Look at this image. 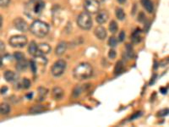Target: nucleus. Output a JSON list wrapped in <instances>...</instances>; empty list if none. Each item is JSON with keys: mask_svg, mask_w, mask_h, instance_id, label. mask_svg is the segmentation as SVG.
I'll return each mask as SVG.
<instances>
[{"mask_svg": "<svg viewBox=\"0 0 169 127\" xmlns=\"http://www.w3.org/2000/svg\"><path fill=\"white\" fill-rule=\"evenodd\" d=\"M67 43L65 42H60L58 44V46L56 47V49H55V54L58 56L63 55L67 50Z\"/></svg>", "mask_w": 169, "mask_h": 127, "instance_id": "4468645a", "label": "nucleus"}, {"mask_svg": "<svg viewBox=\"0 0 169 127\" xmlns=\"http://www.w3.org/2000/svg\"><path fill=\"white\" fill-rule=\"evenodd\" d=\"M131 39L135 43H138L140 42V29H136L133 34L131 35Z\"/></svg>", "mask_w": 169, "mask_h": 127, "instance_id": "4be33fe9", "label": "nucleus"}, {"mask_svg": "<svg viewBox=\"0 0 169 127\" xmlns=\"http://www.w3.org/2000/svg\"><path fill=\"white\" fill-rule=\"evenodd\" d=\"M28 52L31 55H32L33 57L35 56H38V50H37V44L35 41L31 42V43L29 44L28 47Z\"/></svg>", "mask_w": 169, "mask_h": 127, "instance_id": "dca6fc26", "label": "nucleus"}, {"mask_svg": "<svg viewBox=\"0 0 169 127\" xmlns=\"http://www.w3.org/2000/svg\"><path fill=\"white\" fill-rule=\"evenodd\" d=\"M116 52L113 49H111L109 51V54H108V57H109L111 59H114L116 58Z\"/></svg>", "mask_w": 169, "mask_h": 127, "instance_id": "f704fd0d", "label": "nucleus"}, {"mask_svg": "<svg viewBox=\"0 0 169 127\" xmlns=\"http://www.w3.org/2000/svg\"><path fill=\"white\" fill-rule=\"evenodd\" d=\"M126 54L129 59L134 56V49H133V47L131 44L126 45Z\"/></svg>", "mask_w": 169, "mask_h": 127, "instance_id": "bb28decb", "label": "nucleus"}, {"mask_svg": "<svg viewBox=\"0 0 169 127\" xmlns=\"http://www.w3.org/2000/svg\"><path fill=\"white\" fill-rule=\"evenodd\" d=\"M108 18H109V15L107 10H99L97 12V17H96V21L98 24L102 25V24L107 22Z\"/></svg>", "mask_w": 169, "mask_h": 127, "instance_id": "9d476101", "label": "nucleus"}, {"mask_svg": "<svg viewBox=\"0 0 169 127\" xmlns=\"http://www.w3.org/2000/svg\"><path fill=\"white\" fill-rule=\"evenodd\" d=\"M27 37L22 35H17V36H13L10 37L9 43L13 48H24L26 45L27 44Z\"/></svg>", "mask_w": 169, "mask_h": 127, "instance_id": "0eeeda50", "label": "nucleus"}, {"mask_svg": "<svg viewBox=\"0 0 169 127\" xmlns=\"http://www.w3.org/2000/svg\"><path fill=\"white\" fill-rule=\"evenodd\" d=\"M84 90V87H82L80 86H76L75 88L74 89V92H73V96L74 97H79L80 93L82 92V91Z\"/></svg>", "mask_w": 169, "mask_h": 127, "instance_id": "cd10ccee", "label": "nucleus"}, {"mask_svg": "<svg viewBox=\"0 0 169 127\" xmlns=\"http://www.w3.org/2000/svg\"><path fill=\"white\" fill-rule=\"evenodd\" d=\"M14 59L16 61H19L23 59H26V57H25V54L23 53H21V52H16L14 54Z\"/></svg>", "mask_w": 169, "mask_h": 127, "instance_id": "c85d7f7f", "label": "nucleus"}, {"mask_svg": "<svg viewBox=\"0 0 169 127\" xmlns=\"http://www.w3.org/2000/svg\"><path fill=\"white\" fill-rule=\"evenodd\" d=\"M28 67V62L27 60L26 59H23L21 60H19L17 61L16 63V70L18 71H24V70H26V69H27Z\"/></svg>", "mask_w": 169, "mask_h": 127, "instance_id": "6ab92c4d", "label": "nucleus"}, {"mask_svg": "<svg viewBox=\"0 0 169 127\" xmlns=\"http://www.w3.org/2000/svg\"><path fill=\"white\" fill-rule=\"evenodd\" d=\"M32 95H33L32 92H31V93L27 94V95H26V97H27V98H32Z\"/></svg>", "mask_w": 169, "mask_h": 127, "instance_id": "58836bf2", "label": "nucleus"}, {"mask_svg": "<svg viewBox=\"0 0 169 127\" xmlns=\"http://www.w3.org/2000/svg\"><path fill=\"white\" fill-rule=\"evenodd\" d=\"M4 76L8 82H16L19 80V75L12 70H6Z\"/></svg>", "mask_w": 169, "mask_h": 127, "instance_id": "9b49d317", "label": "nucleus"}, {"mask_svg": "<svg viewBox=\"0 0 169 127\" xmlns=\"http://www.w3.org/2000/svg\"><path fill=\"white\" fill-rule=\"evenodd\" d=\"M109 31L112 33H116L118 32V24L115 21H112L109 24Z\"/></svg>", "mask_w": 169, "mask_h": 127, "instance_id": "a878e982", "label": "nucleus"}, {"mask_svg": "<svg viewBox=\"0 0 169 127\" xmlns=\"http://www.w3.org/2000/svg\"><path fill=\"white\" fill-rule=\"evenodd\" d=\"M117 43H118V40L116 39V37H111L108 40V45H109L110 47H112V48H114L117 46Z\"/></svg>", "mask_w": 169, "mask_h": 127, "instance_id": "c756f323", "label": "nucleus"}, {"mask_svg": "<svg viewBox=\"0 0 169 127\" xmlns=\"http://www.w3.org/2000/svg\"><path fill=\"white\" fill-rule=\"evenodd\" d=\"M46 110V108L42 105H35L31 109H30V113L31 114H40Z\"/></svg>", "mask_w": 169, "mask_h": 127, "instance_id": "412c9836", "label": "nucleus"}, {"mask_svg": "<svg viewBox=\"0 0 169 127\" xmlns=\"http://www.w3.org/2000/svg\"><path fill=\"white\" fill-rule=\"evenodd\" d=\"M66 67H67V63L65 60L64 59H59V60L56 61L53 65L52 66V74L58 77L62 76L66 70Z\"/></svg>", "mask_w": 169, "mask_h": 127, "instance_id": "423d86ee", "label": "nucleus"}, {"mask_svg": "<svg viewBox=\"0 0 169 127\" xmlns=\"http://www.w3.org/2000/svg\"><path fill=\"white\" fill-rule=\"evenodd\" d=\"M45 3L42 0H30L25 6V14L31 19H37L43 11Z\"/></svg>", "mask_w": 169, "mask_h": 127, "instance_id": "f257e3e1", "label": "nucleus"}, {"mask_svg": "<svg viewBox=\"0 0 169 127\" xmlns=\"http://www.w3.org/2000/svg\"><path fill=\"white\" fill-rule=\"evenodd\" d=\"M17 85H18V87L22 89H28L30 88L31 83V81L28 79V78H23L21 81H17L16 82Z\"/></svg>", "mask_w": 169, "mask_h": 127, "instance_id": "f3484780", "label": "nucleus"}, {"mask_svg": "<svg viewBox=\"0 0 169 127\" xmlns=\"http://www.w3.org/2000/svg\"><path fill=\"white\" fill-rule=\"evenodd\" d=\"M142 113L141 112H136L134 115L131 117V120H134V119H136V118H138V117H140V116L141 115Z\"/></svg>", "mask_w": 169, "mask_h": 127, "instance_id": "c9c22d12", "label": "nucleus"}, {"mask_svg": "<svg viewBox=\"0 0 169 127\" xmlns=\"http://www.w3.org/2000/svg\"><path fill=\"white\" fill-rule=\"evenodd\" d=\"M116 16L119 21H123L125 18V13L124 11V10L121 8H118L116 10Z\"/></svg>", "mask_w": 169, "mask_h": 127, "instance_id": "393cba45", "label": "nucleus"}, {"mask_svg": "<svg viewBox=\"0 0 169 127\" xmlns=\"http://www.w3.org/2000/svg\"><path fill=\"white\" fill-rule=\"evenodd\" d=\"M48 63L47 59L44 57V55L35 56V59L30 61V67L31 70L34 74H37L39 70H42L45 68L46 65Z\"/></svg>", "mask_w": 169, "mask_h": 127, "instance_id": "39448f33", "label": "nucleus"}, {"mask_svg": "<svg viewBox=\"0 0 169 127\" xmlns=\"http://www.w3.org/2000/svg\"><path fill=\"white\" fill-rule=\"evenodd\" d=\"M52 96L55 100L62 99V98L64 97V90L60 87H55L53 89Z\"/></svg>", "mask_w": 169, "mask_h": 127, "instance_id": "a211bd4d", "label": "nucleus"}, {"mask_svg": "<svg viewBox=\"0 0 169 127\" xmlns=\"http://www.w3.org/2000/svg\"><path fill=\"white\" fill-rule=\"evenodd\" d=\"M48 89H46L45 87H39L37 100L40 101V102L43 101V100L45 99V98H46V96H47V94H48Z\"/></svg>", "mask_w": 169, "mask_h": 127, "instance_id": "aec40b11", "label": "nucleus"}, {"mask_svg": "<svg viewBox=\"0 0 169 127\" xmlns=\"http://www.w3.org/2000/svg\"><path fill=\"white\" fill-rule=\"evenodd\" d=\"M33 35L37 37H44L49 32V26L42 21H35L29 28Z\"/></svg>", "mask_w": 169, "mask_h": 127, "instance_id": "7ed1b4c3", "label": "nucleus"}, {"mask_svg": "<svg viewBox=\"0 0 169 127\" xmlns=\"http://www.w3.org/2000/svg\"><path fill=\"white\" fill-rule=\"evenodd\" d=\"M37 50H38V55H45L49 54L51 51V47L48 43H40L37 44Z\"/></svg>", "mask_w": 169, "mask_h": 127, "instance_id": "ddd939ff", "label": "nucleus"}, {"mask_svg": "<svg viewBox=\"0 0 169 127\" xmlns=\"http://www.w3.org/2000/svg\"><path fill=\"white\" fill-rule=\"evenodd\" d=\"M7 90H8V87H2V89L0 90V93L1 94L5 93L6 92H7Z\"/></svg>", "mask_w": 169, "mask_h": 127, "instance_id": "e433bc0d", "label": "nucleus"}, {"mask_svg": "<svg viewBox=\"0 0 169 127\" xmlns=\"http://www.w3.org/2000/svg\"><path fill=\"white\" fill-rule=\"evenodd\" d=\"M2 23H3V19H2V16L0 15V26H1Z\"/></svg>", "mask_w": 169, "mask_h": 127, "instance_id": "a19ab883", "label": "nucleus"}, {"mask_svg": "<svg viewBox=\"0 0 169 127\" xmlns=\"http://www.w3.org/2000/svg\"><path fill=\"white\" fill-rule=\"evenodd\" d=\"M84 8L89 14H96L100 10V4L97 0H85Z\"/></svg>", "mask_w": 169, "mask_h": 127, "instance_id": "6e6552de", "label": "nucleus"}, {"mask_svg": "<svg viewBox=\"0 0 169 127\" xmlns=\"http://www.w3.org/2000/svg\"><path fill=\"white\" fill-rule=\"evenodd\" d=\"M143 8L150 14H151L154 10V6L151 0H140Z\"/></svg>", "mask_w": 169, "mask_h": 127, "instance_id": "2eb2a0df", "label": "nucleus"}, {"mask_svg": "<svg viewBox=\"0 0 169 127\" xmlns=\"http://www.w3.org/2000/svg\"><path fill=\"white\" fill-rule=\"evenodd\" d=\"M124 39H125V32L124 31H122V32H120L119 36V42H124Z\"/></svg>", "mask_w": 169, "mask_h": 127, "instance_id": "72a5a7b5", "label": "nucleus"}, {"mask_svg": "<svg viewBox=\"0 0 169 127\" xmlns=\"http://www.w3.org/2000/svg\"><path fill=\"white\" fill-rule=\"evenodd\" d=\"M118 1H119V2L120 4H124V2H125L126 0H118Z\"/></svg>", "mask_w": 169, "mask_h": 127, "instance_id": "ea45409f", "label": "nucleus"}, {"mask_svg": "<svg viewBox=\"0 0 169 127\" xmlns=\"http://www.w3.org/2000/svg\"><path fill=\"white\" fill-rule=\"evenodd\" d=\"M13 23H14L15 27L16 28L17 30H19L20 32H28V30H29V26H28L27 22L24 19L20 18V17L15 18L14 20Z\"/></svg>", "mask_w": 169, "mask_h": 127, "instance_id": "1a4fd4ad", "label": "nucleus"}, {"mask_svg": "<svg viewBox=\"0 0 169 127\" xmlns=\"http://www.w3.org/2000/svg\"><path fill=\"white\" fill-rule=\"evenodd\" d=\"M94 33L96 35V37L100 40H104L108 36V32H107L106 29L102 26H99L97 27H96L95 31H94Z\"/></svg>", "mask_w": 169, "mask_h": 127, "instance_id": "f8f14e48", "label": "nucleus"}, {"mask_svg": "<svg viewBox=\"0 0 169 127\" xmlns=\"http://www.w3.org/2000/svg\"><path fill=\"white\" fill-rule=\"evenodd\" d=\"M167 92H168V88H166V87L161 88V92L162 94H167Z\"/></svg>", "mask_w": 169, "mask_h": 127, "instance_id": "4c0bfd02", "label": "nucleus"}, {"mask_svg": "<svg viewBox=\"0 0 169 127\" xmlns=\"http://www.w3.org/2000/svg\"><path fill=\"white\" fill-rule=\"evenodd\" d=\"M168 115V109H162V110L159 111L157 115L160 117H162V116H166Z\"/></svg>", "mask_w": 169, "mask_h": 127, "instance_id": "2f4dec72", "label": "nucleus"}, {"mask_svg": "<svg viewBox=\"0 0 169 127\" xmlns=\"http://www.w3.org/2000/svg\"><path fill=\"white\" fill-rule=\"evenodd\" d=\"M93 69L91 65L88 63H80L78 65L74 71H73V76L76 80H86L92 76Z\"/></svg>", "mask_w": 169, "mask_h": 127, "instance_id": "f03ea898", "label": "nucleus"}, {"mask_svg": "<svg viewBox=\"0 0 169 127\" xmlns=\"http://www.w3.org/2000/svg\"><path fill=\"white\" fill-rule=\"evenodd\" d=\"M5 52V44L4 42L0 41V55L4 54Z\"/></svg>", "mask_w": 169, "mask_h": 127, "instance_id": "7c9ffc66", "label": "nucleus"}, {"mask_svg": "<svg viewBox=\"0 0 169 127\" xmlns=\"http://www.w3.org/2000/svg\"><path fill=\"white\" fill-rule=\"evenodd\" d=\"M10 0H0V7H7L9 5Z\"/></svg>", "mask_w": 169, "mask_h": 127, "instance_id": "473e14b6", "label": "nucleus"}, {"mask_svg": "<svg viewBox=\"0 0 169 127\" xmlns=\"http://www.w3.org/2000/svg\"><path fill=\"white\" fill-rule=\"evenodd\" d=\"M77 24L83 30H90L92 26V18L86 11L82 12L77 18Z\"/></svg>", "mask_w": 169, "mask_h": 127, "instance_id": "20e7f679", "label": "nucleus"}, {"mask_svg": "<svg viewBox=\"0 0 169 127\" xmlns=\"http://www.w3.org/2000/svg\"><path fill=\"white\" fill-rule=\"evenodd\" d=\"M10 112V104L3 103L0 104V114L1 115H8Z\"/></svg>", "mask_w": 169, "mask_h": 127, "instance_id": "5701e85b", "label": "nucleus"}, {"mask_svg": "<svg viewBox=\"0 0 169 127\" xmlns=\"http://www.w3.org/2000/svg\"><path fill=\"white\" fill-rule=\"evenodd\" d=\"M124 70V64L122 61H119L116 63V65L114 68V74L115 75H119Z\"/></svg>", "mask_w": 169, "mask_h": 127, "instance_id": "b1692460", "label": "nucleus"}]
</instances>
